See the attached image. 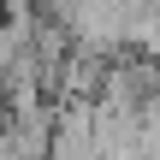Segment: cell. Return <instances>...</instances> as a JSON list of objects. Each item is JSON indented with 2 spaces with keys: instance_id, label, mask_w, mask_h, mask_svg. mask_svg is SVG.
I'll return each instance as SVG.
<instances>
[{
  "instance_id": "6da1fadb",
  "label": "cell",
  "mask_w": 160,
  "mask_h": 160,
  "mask_svg": "<svg viewBox=\"0 0 160 160\" xmlns=\"http://www.w3.org/2000/svg\"><path fill=\"white\" fill-rule=\"evenodd\" d=\"M131 48H142L148 59H160V0H131Z\"/></svg>"
}]
</instances>
